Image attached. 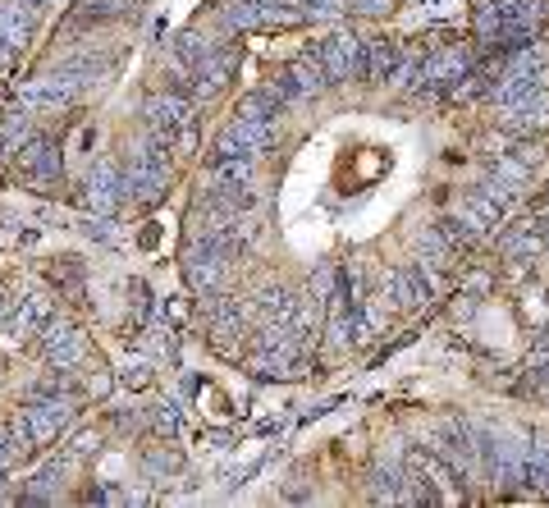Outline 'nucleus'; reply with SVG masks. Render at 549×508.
Wrapping results in <instances>:
<instances>
[{"label":"nucleus","mask_w":549,"mask_h":508,"mask_svg":"<svg viewBox=\"0 0 549 508\" xmlns=\"http://www.w3.org/2000/svg\"><path fill=\"white\" fill-rule=\"evenodd\" d=\"M165 170H170V142H165L161 133H151V138H142L138 147H133V156H129V170H124V197L138 202V206L161 202Z\"/></svg>","instance_id":"nucleus-1"},{"label":"nucleus","mask_w":549,"mask_h":508,"mask_svg":"<svg viewBox=\"0 0 549 508\" xmlns=\"http://www.w3.org/2000/svg\"><path fill=\"white\" fill-rule=\"evenodd\" d=\"M142 115H147V129L161 133L170 147H179V152H193L197 147V101L193 97H183V92H151Z\"/></svg>","instance_id":"nucleus-2"},{"label":"nucleus","mask_w":549,"mask_h":508,"mask_svg":"<svg viewBox=\"0 0 549 508\" xmlns=\"http://www.w3.org/2000/svg\"><path fill=\"white\" fill-rule=\"evenodd\" d=\"M23 422H28L33 444H55V440H60V431L74 422V394L33 390V399L23 403Z\"/></svg>","instance_id":"nucleus-3"},{"label":"nucleus","mask_w":549,"mask_h":508,"mask_svg":"<svg viewBox=\"0 0 549 508\" xmlns=\"http://www.w3.org/2000/svg\"><path fill=\"white\" fill-rule=\"evenodd\" d=\"M234 51L229 46H216V51L206 55L202 65H193V74L179 83V92H188L193 101H211V97H220L225 92V83H229V74H234Z\"/></svg>","instance_id":"nucleus-4"},{"label":"nucleus","mask_w":549,"mask_h":508,"mask_svg":"<svg viewBox=\"0 0 549 508\" xmlns=\"http://www.w3.org/2000/svg\"><path fill=\"white\" fill-rule=\"evenodd\" d=\"M275 142V119L238 115L216 142V156H261Z\"/></svg>","instance_id":"nucleus-5"},{"label":"nucleus","mask_w":549,"mask_h":508,"mask_svg":"<svg viewBox=\"0 0 549 508\" xmlns=\"http://www.w3.org/2000/svg\"><path fill=\"white\" fill-rule=\"evenodd\" d=\"M42 348H46V362H51L55 371H74L87 357L83 330H78L74 321H65V316H51V321L42 325Z\"/></svg>","instance_id":"nucleus-6"},{"label":"nucleus","mask_w":549,"mask_h":508,"mask_svg":"<svg viewBox=\"0 0 549 508\" xmlns=\"http://www.w3.org/2000/svg\"><path fill=\"white\" fill-rule=\"evenodd\" d=\"M183 275H188V289L216 293L229 275V252H220V248H211V243L197 238L193 248H188V257H183Z\"/></svg>","instance_id":"nucleus-7"},{"label":"nucleus","mask_w":549,"mask_h":508,"mask_svg":"<svg viewBox=\"0 0 549 508\" xmlns=\"http://www.w3.org/2000/svg\"><path fill=\"white\" fill-rule=\"evenodd\" d=\"M362 60H366V42H357L353 33H334L321 42V65L330 74V83L362 78Z\"/></svg>","instance_id":"nucleus-8"},{"label":"nucleus","mask_w":549,"mask_h":508,"mask_svg":"<svg viewBox=\"0 0 549 508\" xmlns=\"http://www.w3.org/2000/svg\"><path fill=\"white\" fill-rule=\"evenodd\" d=\"M14 161H19V170L28 174V179H37V184H55V179H60V147H55L51 138H42V133H33V138L23 142L19 152H14Z\"/></svg>","instance_id":"nucleus-9"},{"label":"nucleus","mask_w":549,"mask_h":508,"mask_svg":"<svg viewBox=\"0 0 549 508\" xmlns=\"http://www.w3.org/2000/svg\"><path fill=\"white\" fill-rule=\"evenodd\" d=\"M87 206L97 211V216H110L119 206V197H124V170H119V161H97V170L87 174Z\"/></svg>","instance_id":"nucleus-10"},{"label":"nucleus","mask_w":549,"mask_h":508,"mask_svg":"<svg viewBox=\"0 0 549 508\" xmlns=\"http://www.w3.org/2000/svg\"><path fill=\"white\" fill-rule=\"evenodd\" d=\"M467 69H472V60H467L463 46H440L421 60V87H453Z\"/></svg>","instance_id":"nucleus-11"},{"label":"nucleus","mask_w":549,"mask_h":508,"mask_svg":"<svg viewBox=\"0 0 549 508\" xmlns=\"http://www.w3.org/2000/svg\"><path fill=\"white\" fill-rule=\"evenodd\" d=\"M408 467L435 490V504H458V486H453V467L435 454H412Z\"/></svg>","instance_id":"nucleus-12"},{"label":"nucleus","mask_w":549,"mask_h":508,"mask_svg":"<svg viewBox=\"0 0 549 508\" xmlns=\"http://www.w3.org/2000/svg\"><path fill=\"white\" fill-rule=\"evenodd\" d=\"M431 293H435V280L421 266H399L394 271V307H426L431 303Z\"/></svg>","instance_id":"nucleus-13"},{"label":"nucleus","mask_w":549,"mask_h":508,"mask_svg":"<svg viewBox=\"0 0 549 508\" xmlns=\"http://www.w3.org/2000/svg\"><path fill=\"white\" fill-rule=\"evenodd\" d=\"M51 321V293L33 289L28 298H19V307H14V316L5 325H10V335L14 339H28L33 330H42V325Z\"/></svg>","instance_id":"nucleus-14"},{"label":"nucleus","mask_w":549,"mask_h":508,"mask_svg":"<svg viewBox=\"0 0 549 508\" xmlns=\"http://www.w3.org/2000/svg\"><path fill=\"white\" fill-rule=\"evenodd\" d=\"M284 78L293 83V92H298V97H316L321 87H330V74H325V65H321V51L298 55V60L284 69Z\"/></svg>","instance_id":"nucleus-15"},{"label":"nucleus","mask_w":549,"mask_h":508,"mask_svg":"<svg viewBox=\"0 0 549 508\" xmlns=\"http://www.w3.org/2000/svg\"><path fill=\"white\" fill-rule=\"evenodd\" d=\"M399 60H403V51H399V42H366V60H362V78L366 83H385V78H394V69H399Z\"/></svg>","instance_id":"nucleus-16"},{"label":"nucleus","mask_w":549,"mask_h":508,"mask_svg":"<svg viewBox=\"0 0 549 508\" xmlns=\"http://www.w3.org/2000/svg\"><path fill=\"white\" fill-rule=\"evenodd\" d=\"M33 19H37V14H28L19 0L0 5V42L10 46V51H23V46H28V37H33Z\"/></svg>","instance_id":"nucleus-17"},{"label":"nucleus","mask_w":549,"mask_h":508,"mask_svg":"<svg viewBox=\"0 0 549 508\" xmlns=\"http://www.w3.org/2000/svg\"><path fill=\"white\" fill-rule=\"evenodd\" d=\"M28 138H33V110H23L19 101H14V106L5 110V119H0V147L14 156Z\"/></svg>","instance_id":"nucleus-18"},{"label":"nucleus","mask_w":549,"mask_h":508,"mask_svg":"<svg viewBox=\"0 0 549 508\" xmlns=\"http://www.w3.org/2000/svg\"><path fill=\"white\" fill-rule=\"evenodd\" d=\"M252 161L257 156H211V179L225 188H248L252 184Z\"/></svg>","instance_id":"nucleus-19"},{"label":"nucleus","mask_w":549,"mask_h":508,"mask_svg":"<svg viewBox=\"0 0 549 508\" xmlns=\"http://www.w3.org/2000/svg\"><path fill=\"white\" fill-rule=\"evenodd\" d=\"M220 23H225L229 33H248V28H261V0H225L216 5Z\"/></svg>","instance_id":"nucleus-20"},{"label":"nucleus","mask_w":549,"mask_h":508,"mask_svg":"<svg viewBox=\"0 0 549 508\" xmlns=\"http://www.w3.org/2000/svg\"><path fill=\"white\" fill-rule=\"evenodd\" d=\"M248 321V303H238V298H216L211 303V330L216 335H238Z\"/></svg>","instance_id":"nucleus-21"},{"label":"nucleus","mask_w":549,"mask_h":508,"mask_svg":"<svg viewBox=\"0 0 549 508\" xmlns=\"http://www.w3.org/2000/svg\"><path fill=\"white\" fill-rule=\"evenodd\" d=\"M60 476H65V463H51L42 467V472L33 476V486L23 490V504H55V495H60Z\"/></svg>","instance_id":"nucleus-22"},{"label":"nucleus","mask_w":549,"mask_h":508,"mask_svg":"<svg viewBox=\"0 0 549 508\" xmlns=\"http://www.w3.org/2000/svg\"><path fill=\"white\" fill-rule=\"evenodd\" d=\"M133 0H83V14L92 19H115V14H129Z\"/></svg>","instance_id":"nucleus-23"},{"label":"nucleus","mask_w":549,"mask_h":508,"mask_svg":"<svg viewBox=\"0 0 549 508\" xmlns=\"http://www.w3.org/2000/svg\"><path fill=\"white\" fill-rule=\"evenodd\" d=\"M87 504H129L124 490H110V486H92L87 490Z\"/></svg>","instance_id":"nucleus-24"},{"label":"nucleus","mask_w":549,"mask_h":508,"mask_svg":"<svg viewBox=\"0 0 549 508\" xmlns=\"http://www.w3.org/2000/svg\"><path fill=\"white\" fill-rule=\"evenodd\" d=\"M147 467H151V472H174L179 458H174L170 449H147Z\"/></svg>","instance_id":"nucleus-25"},{"label":"nucleus","mask_w":549,"mask_h":508,"mask_svg":"<svg viewBox=\"0 0 549 508\" xmlns=\"http://www.w3.org/2000/svg\"><path fill=\"white\" fill-rule=\"evenodd\" d=\"M394 0H348V10H357V14H385Z\"/></svg>","instance_id":"nucleus-26"},{"label":"nucleus","mask_w":549,"mask_h":508,"mask_svg":"<svg viewBox=\"0 0 549 508\" xmlns=\"http://www.w3.org/2000/svg\"><path fill=\"white\" fill-rule=\"evenodd\" d=\"M10 316H14V298H10V293H5V289H0V325L10 321Z\"/></svg>","instance_id":"nucleus-27"},{"label":"nucleus","mask_w":549,"mask_h":508,"mask_svg":"<svg viewBox=\"0 0 549 508\" xmlns=\"http://www.w3.org/2000/svg\"><path fill=\"white\" fill-rule=\"evenodd\" d=\"M156 426H161L165 435H174V431H179V422H174V412H161V417H156Z\"/></svg>","instance_id":"nucleus-28"},{"label":"nucleus","mask_w":549,"mask_h":508,"mask_svg":"<svg viewBox=\"0 0 549 508\" xmlns=\"http://www.w3.org/2000/svg\"><path fill=\"white\" fill-rule=\"evenodd\" d=\"M19 5H23V10H28V14H42V5H46V0H19Z\"/></svg>","instance_id":"nucleus-29"},{"label":"nucleus","mask_w":549,"mask_h":508,"mask_svg":"<svg viewBox=\"0 0 549 508\" xmlns=\"http://www.w3.org/2000/svg\"><path fill=\"white\" fill-rule=\"evenodd\" d=\"M5 499H10V486H5V476H0V504H5Z\"/></svg>","instance_id":"nucleus-30"}]
</instances>
